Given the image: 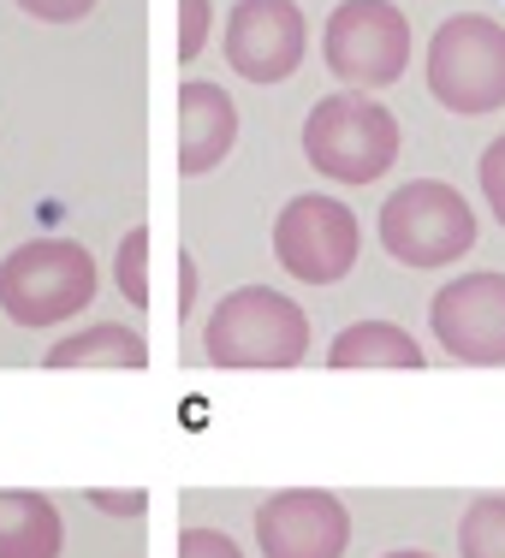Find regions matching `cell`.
<instances>
[{
	"label": "cell",
	"mask_w": 505,
	"mask_h": 558,
	"mask_svg": "<svg viewBox=\"0 0 505 558\" xmlns=\"http://www.w3.org/2000/svg\"><path fill=\"white\" fill-rule=\"evenodd\" d=\"M238 143V108L220 84L208 77H184L179 84V143H172V161L179 179H203L215 172Z\"/></svg>",
	"instance_id": "cell-11"
},
{
	"label": "cell",
	"mask_w": 505,
	"mask_h": 558,
	"mask_svg": "<svg viewBox=\"0 0 505 558\" xmlns=\"http://www.w3.org/2000/svg\"><path fill=\"white\" fill-rule=\"evenodd\" d=\"M310 54V19L298 0H238L226 19V65L244 84H286Z\"/></svg>",
	"instance_id": "cell-9"
},
{
	"label": "cell",
	"mask_w": 505,
	"mask_h": 558,
	"mask_svg": "<svg viewBox=\"0 0 505 558\" xmlns=\"http://www.w3.org/2000/svg\"><path fill=\"white\" fill-rule=\"evenodd\" d=\"M149 226H131L113 250V286L131 310H149Z\"/></svg>",
	"instance_id": "cell-16"
},
{
	"label": "cell",
	"mask_w": 505,
	"mask_h": 558,
	"mask_svg": "<svg viewBox=\"0 0 505 558\" xmlns=\"http://www.w3.org/2000/svg\"><path fill=\"white\" fill-rule=\"evenodd\" d=\"M429 96L446 113L505 108V24L488 12H452L429 36Z\"/></svg>",
	"instance_id": "cell-5"
},
{
	"label": "cell",
	"mask_w": 505,
	"mask_h": 558,
	"mask_svg": "<svg viewBox=\"0 0 505 558\" xmlns=\"http://www.w3.org/2000/svg\"><path fill=\"white\" fill-rule=\"evenodd\" d=\"M381 250L405 268H452L476 250V215L446 179H410L381 203Z\"/></svg>",
	"instance_id": "cell-4"
},
{
	"label": "cell",
	"mask_w": 505,
	"mask_h": 558,
	"mask_svg": "<svg viewBox=\"0 0 505 558\" xmlns=\"http://www.w3.org/2000/svg\"><path fill=\"white\" fill-rule=\"evenodd\" d=\"M262 558H345L351 547V511L322 487H286L256 505Z\"/></svg>",
	"instance_id": "cell-10"
},
{
	"label": "cell",
	"mask_w": 505,
	"mask_h": 558,
	"mask_svg": "<svg viewBox=\"0 0 505 558\" xmlns=\"http://www.w3.org/2000/svg\"><path fill=\"white\" fill-rule=\"evenodd\" d=\"M357 250H363V226L339 196L303 191L274 220V256L298 286H339L357 268Z\"/></svg>",
	"instance_id": "cell-7"
},
{
	"label": "cell",
	"mask_w": 505,
	"mask_h": 558,
	"mask_svg": "<svg viewBox=\"0 0 505 558\" xmlns=\"http://www.w3.org/2000/svg\"><path fill=\"white\" fill-rule=\"evenodd\" d=\"M458 553L464 558H505V494H482L464 505Z\"/></svg>",
	"instance_id": "cell-15"
},
{
	"label": "cell",
	"mask_w": 505,
	"mask_h": 558,
	"mask_svg": "<svg viewBox=\"0 0 505 558\" xmlns=\"http://www.w3.org/2000/svg\"><path fill=\"white\" fill-rule=\"evenodd\" d=\"M476 179H482V196H488V208H494V220L505 226V137H494V143L482 149Z\"/></svg>",
	"instance_id": "cell-19"
},
{
	"label": "cell",
	"mask_w": 505,
	"mask_h": 558,
	"mask_svg": "<svg viewBox=\"0 0 505 558\" xmlns=\"http://www.w3.org/2000/svg\"><path fill=\"white\" fill-rule=\"evenodd\" d=\"M322 60L351 89H387L410 65V19L393 0H339L322 31Z\"/></svg>",
	"instance_id": "cell-6"
},
{
	"label": "cell",
	"mask_w": 505,
	"mask_h": 558,
	"mask_svg": "<svg viewBox=\"0 0 505 558\" xmlns=\"http://www.w3.org/2000/svg\"><path fill=\"white\" fill-rule=\"evenodd\" d=\"M208 31H215V7L208 0H179V31H172V54L196 60L208 48Z\"/></svg>",
	"instance_id": "cell-17"
},
{
	"label": "cell",
	"mask_w": 505,
	"mask_h": 558,
	"mask_svg": "<svg viewBox=\"0 0 505 558\" xmlns=\"http://www.w3.org/2000/svg\"><path fill=\"white\" fill-rule=\"evenodd\" d=\"M429 333L458 363L500 368L505 363V274L482 268V274H458L452 286H441L429 303Z\"/></svg>",
	"instance_id": "cell-8"
},
{
	"label": "cell",
	"mask_w": 505,
	"mask_h": 558,
	"mask_svg": "<svg viewBox=\"0 0 505 558\" xmlns=\"http://www.w3.org/2000/svg\"><path fill=\"white\" fill-rule=\"evenodd\" d=\"M31 19H43V24H77V19H89L96 12V0H19Z\"/></svg>",
	"instance_id": "cell-20"
},
{
	"label": "cell",
	"mask_w": 505,
	"mask_h": 558,
	"mask_svg": "<svg viewBox=\"0 0 505 558\" xmlns=\"http://www.w3.org/2000/svg\"><path fill=\"white\" fill-rule=\"evenodd\" d=\"M334 368H422V344L398 322H357L327 351Z\"/></svg>",
	"instance_id": "cell-14"
},
{
	"label": "cell",
	"mask_w": 505,
	"mask_h": 558,
	"mask_svg": "<svg viewBox=\"0 0 505 558\" xmlns=\"http://www.w3.org/2000/svg\"><path fill=\"white\" fill-rule=\"evenodd\" d=\"M387 558H434V553H417V547H398V553H387Z\"/></svg>",
	"instance_id": "cell-23"
},
{
	"label": "cell",
	"mask_w": 505,
	"mask_h": 558,
	"mask_svg": "<svg viewBox=\"0 0 505 558\" xmlns=\"http://www.w3.org/2000/svg\"><path fill=\"white\" fill-rule=\"evenodd\" d=\"M303 161L334 184H375L398 161V119L375 96H322L303 119Z\"/></svg>",
	"instance_id": "cell-3"
},
{
	"label": "cell",
	"mask_w": 505,
	"mask_h": 558,
	"mask_svg": "<svg viewBox=\"0 0 505 558\" xmlns=\"http://www.w3.org/2000/svg\"><path fill=\"white\" fill-rule=\"evenodd\" d=\"M96 256L72 238H31L0 262V310L12 327H60L96 303Z\"/></svg>",
	"instance_id": "cell-2"
},
{
	"label": "cell",
	"mask_w": 505,
	"mask_h": 558,
	"mask_svg": "<svg viewBox=\"0 0 505 558\" xmlns=\"http://www.w3.org/2000/svg\"><path fill=\"white\" fill-rule=\"evenodd\" d=\"M191 303H196V262L179 250V298H172V310H179V322L191 315Z\"/></svg>",
	"instance_id": "cell-22"
},
{
	"label": "cell",
	"mask_w": 505,
	"mask_h": 558,
	"mask_svg": "<svg viewBox=\"0 0 505 558\" xmlns=\"http://www.w3.org/2000/svg\"><path fill=\"white\" fill-rule=\"evenodd\" d=\"M60 547H65L60 505L48 494L7 487L0 494V558H60Z\"/></svg>",
	"instance_id": "cell-12"
},
{
	"label": "cell",
	"mask_w": 505,
	"mask_h": 558,
	"mask_svg": "<svg viewBox=\"0 0 505 558\" xmlns=\"http://www.w3.org/2000/svg\"><path fill=\"white\" fill-rule=\"evenodd\" d=\"M143 363H149V344L125 322H96L84 333H65L48 351V368H143Z\"/></svg>",
	"instance_id": "cell-13"
},
{
	"label": "cell",
	"mask_w": 505,
	"mask_h": 558,
	"mask_svg": "<svg viewBox=\"0 0 505 558\" xmlns=\"http://www.w3.org/2000/svg\"><path fill=\"white\" fill-rule=\"evenodd\" d=\"M89 505L108 511V517H143V511H149V494H137V487H96Z\"/></svg>",
	"instance_id": "cell-21"
},
{
	"label": "cell",
	"mask_w": 505,
	"mask_h": 558,
	"mask_svg": "<svg viewBox=\"0 0 505 558\" xmlns=\"http://www.w3.org/2000/svg\"><path fill=\"white\" fill-rule=\"evenodd\" d=\"M172 558H244V553H238L232 535L196 523V529H179V553H172Z\"/></svg>",
	"instance_id": "cell-18"
},
{
	"label": "cell",
	"mask_w": 505,
	"mask_h": 558,
	"mask_svg": "<svg viewBox=\"0 0 505 558\" xmlns=\"http://www.w3.org/2000/svg\"><path fill=\"white\" fill-rule=\"evenodd\" d=\"M203 356L215 368H298L310 356V315L274 286H238L208 315Z\"/></svg>",
	"instance_id": "cell-1"
}]
</instances>
